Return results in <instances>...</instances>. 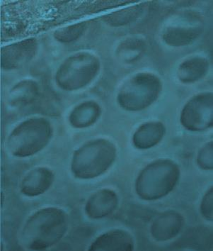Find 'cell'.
<instances>
[{
    "mask_svg": "<svg viewBox=\"0 0 213 251\" xmlns=\"http://www.w3.org/2000/svg\"><path fill=\"white\" fill-rule=\"evenodd\" d=\"M69 227L68 216L63 209L46 207L27 219L20 234L21 245L29 251H44L58 244Z\"/></svg>",
    "mask_w": 213,
    "mask_h": 251,
    "instance_id": "1",
    "label": "cell"
},
{
    "mask_svg": "<svg viewBox=\"0 0 213 251\" xmlns=\"http://www.w3.org/2000/svg\"><path fill=\"white\" fill-rule=\"evenodd\" d=\"M200 212L202 216L206 220L212 221L213 219V189L210 188L205 194L201 204H200Z\"/></svg>",
    "mask_w": 213,
    "mask_h": 251,
    "instance_id": "20",
    "label": "cell"
},
{
    "mask_svg": "<svg viewBox=\"0 0 213 251\" xmlns=\"http://www.w3.org/2000/svg\"></svg>",
    "mask_w": 213,
    "mask_h": 251,
    "instance_id": "21",
    "label": "cell"
},
{
    "mask_svg": "<svg viewBox=\"0 0 213 251\" xmlns=\"http://www.w3.org/2000/svg\"><path fill=\"white\" fill-rule=\"evenodd\" d=\"M36 50L34 39L21 41L1 49V66L7 69L22 66L31 60Z\"/></svg>",
    "mask_w": 213,
    "mask_h": 251,
    "instance_id": "12",
    "label": "cell"
},
{
    "mask_svg": "<svg viewBox=\"0 0 213 251\" xmlns=\"http://www.w3.org/2000/svg\"><path fill=\"white\" fill-rule=\"evenodd\" d=\"M142 12L140 6L123 9L106 17V21L112 26H122L136 20Z\"/></svg>",
    "mask_w": 213,
    "mask_h": 251,
    "instance_id": "17",
    "label": "cell"
},
{
    "mask_svg": "<svg viewBox=\"0 0 213 251\" xmlns=\"http://www.w3.org/2000/svg\"><path fill=\"white\" fill-rule=\"evenodd\" d=\"M202 31L200 25H178L168 27L164 32L163 39L171 47H182L193 43Z\"/></svg>",
    "mask_w": 213,
    "mask_h": 251,
    "instance_id": "13",
    "label": "cell"
},
{
    "mask_svg": "<svg viewBox=\"0 0 213 251\" xmlns=\"http://www.w3.org/2000/svg\"><path fill=\"white\" fill-rule=\"evenodd\" d=\"M117 148L106 139H97L84 144L74 152L71 170L81 179L96 178L104 174L115 161Z\"/></svg>",
    "mask_w": 213,
    "mask_h": 251,
    "instance_id": "3",
    "label": "cell"
},
{
    "mask_svg": "<svg viewBox=\"0 0 213 251\" xmlns=\"http://www.w3.org/2000/svg\"><path fill=\"white\" fill-rule=\"evenodd\" d=\"M99 61L95 55L88 53H77L68 58L57 73L58 85L65 90L82 88L95 78Z\"/></svg>",
    "mask_w": 213,
    "mask_h": 251,
    "instance_id": "6",
    "label": "cell"
},
{
    "mask_svg": "<svg viewBox=\"0 0 213 251\" xmlns=\"http://www.w3.org/2000/svg\"><path fill=\"white\" fill-rule=\"evenodd\" d=\"M100 114L101 109L98 104L93 101H87L77 106L72 111L70 122L74 128H86L95 124Z\"/></svg>",
    "mask_w": 213,
    "mask_h": 251,
    "instance_id": "15",
    "label": "cell"
},
{
    "mask_svg": "<svg viewBox=\"0 0 213 251\" xmlns=\"http://www.w3.org/2000/svg\"><path fill=\"white\" fill-rule=\"evenodd\" d=\"M55 180L51 170L40 167L29 171L20 184L21 193L26 197L40 196L47 192Z\"/></svg>",
    "mask_w": 213,
    "mask_h": 251,
    "instance_id": "11",
    "label": "cell"
},
{
    "mask_svg": "<svg viewBox=\"0 0 213 251\" xmlns=\"http://www.w3.org/2000/svg\"><path fill=\"white\" fill-rule=\"evenodd\" d=\"M118 202V197L114 190L101 189L89 198L84 210L91 219H103L117 209Z\"/></svg>",
    "mask_w": 213,
    "mask_h": 251,
    "instance_id": "10",
    "label": "cell"
},
{
    "mask_svg": "<svg viewBox=\"0 0 213 251\" xmlns=\"http://www.w3.org/2000/svg\"><path fill=\"white\" fill-rule=\"evenodd\" d=\"M181 122L188 130L204 131L213 126V94L196 95L184 106Z\"/></svg>",
    "mask_w": 213,
    "mask_h": 251,
    "instance_id": "7",
    "label": "cell"
},
{
    "mask_svg": "<svg viewBox=\"0 0 213 251\" xmlns=\"http://www.w3.org/2000/svg\"><path fill=\"white\" fill-rule=\"evenodd\" d=\"M52 134L51 125L47 120L29 119L12 131L8 140V147L14 156H31L46 147Z\"/></svg>",
    "mask_w": 213,
    "mask_h": 251,
    "instance_id": "4",
    "label": "cell"
},
{
    "mask_svg": "<svg viewBox=\"0 0 213 251\" xmlns=\"http://www.w3.org/2000/svg\"><path fill=\"white\" fill-rule=\"evenodd\" d=\"M209 68L208 60L194 57L181 63L178 70V77L183 82H193L203 77Z\"/></svg>",
    "mask_w": 213,
    "mask_h": 251,
    "instance_id": "16",
    "label": "cell"
},
{
    "mask_svg": "<svg viewBox=\"0 0 213 251\" xmlns=\"http://www.w3.org/2000/svg\"><path fill=\"white\" fill-rule=\"evenodd\" d=\"M213 142L208 143L206 146H203L197 157V163L201 169L209 171L213 168Z\"/></svg>",
    "mask_w": 213,
    "mask_h": 251,
    "instance_id": "19",
    "label": "cell"
},
{
    "mask_svg": "<svg viewBox=\"0 0 213 251\" xmlns=\"http://www.w3.org/2000/svg\"><path fill=\"white\" fill-rule=\"evenodd\" d=\"M181 171L175 162L166 159L147 165L137 177L135 189L145 201H155L168 195L177 185Z\"/></svg>",
    "mask_w": 213,
    "mask_h": 251,
    "instance_id": "2",
    "label": "cell"
},
{
    "mask_svg": "<svg viewBox=\"0 0 213 251\" xmlns=\"http://www.w3.org/2000/svg\"><path fill=\"white\" fill-rule=\"evenodd\" d=\"M136 239L123 228L103 232L92 241L86 251H135Z\"/></svg>",
    "mask_w": 213,
    "mask_h": 251,
    "instance_id": "8",
    "label": "cell"
},
{
    "mask_svg": "<svg viewBox=\"0 0 213 251\" xmlns=\"http://www.w3.org/2000/svg\"><path fill=\"white\" fill-rule=\"evenodd\" d=\"M184 217L175 211H166L156 217L149 228L151 238L157 243L173 241L184 228Z\"/></svg>",
    "mask_w": 213,
    "mask_h": 251,
    "instance_id": "9",
    "label": "cell"
},
{
    "mask_svg": "<svg viewBox=\"0 0 213 251\" xmlns=\"http://www.w3.org/2000/svg\"><path fill=\"white\" fill-rule=\"evenodd\" d=\"M85 22H81L77 25H71L57 30L55 32V39L62 42H71L78 39L85 30Z\"/></svg>",
    "mask_w": 213,
    "mask_h": 251,
    "instance_id": "18",
    "label": "cell"
},
{
    "mask_svg": "<svg viewBox=\"0 0 213 251\" xmlns=\"http://www.w3.org/2000/svg\"><path fill=\"white\" fill-rule=\"evenodd\" d=\"M161 88V82L157 76L150 73H140L122 87L118 101L127 110H141L157 99Z\"/></svg>",
    "mask_w": 213,
    "mask_h": 251,
    "instance_id": "5",
    "label": "cell"
},
{
    "mask_svg": "<svg viewBox=\"0 0 213 251\" xmlns=\"http://www.w3.org/2000/svg\"><path fill=\"white\" fill-rule=\"evenodd\" d=\"M165 133V126L161 122H148L137 130L133 136V144L141 150L150 149L160 142Z\"/></svg>",
    "mask_w": 213,
    "mask_h": 251,
    "instance_id": "14",
    "label": "cell"
}]
</instances>
